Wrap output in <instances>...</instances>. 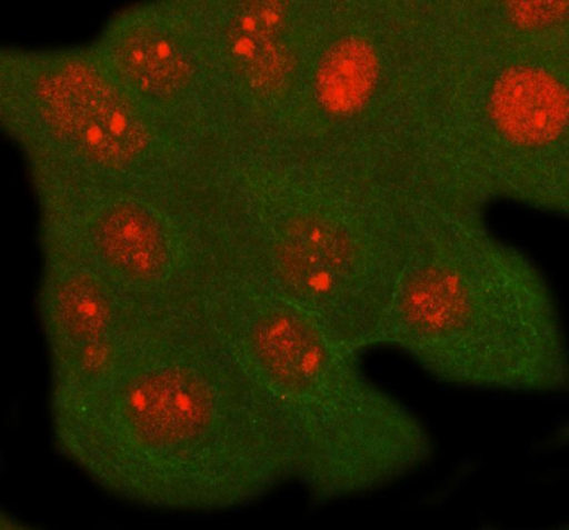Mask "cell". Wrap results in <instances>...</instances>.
Wrapping results in <instances>:
<instances>
[{"label":"cell","instance_id":"6da1fadb","mask_svg":"<svg viewBox=\"0 0 569 530\" xmlns=\"http://www.w3.org/2000/svg\"><path fill=\"white\" fill-rule=\"evenodd\" d=\"M221 283L282 298L351 350L368 349L409 261L446 219L470 217L441 189L329 158L223 152L194 196Z\"/></svg>","mask_w":569,"mask_h":530},{"label":"cell","instance_id":"7a4b0ae2","mask_svg":"<svg viewBox=\"0 0 569 530\" xmlns=\"http://www.w3.org/2000/svg\"><path fill=\"white\" fill-rule=\"evenodd\" d=\"M49 410L59 454L132 507L237 511L291 482L272 416L210 310L153 324L107 384Z\"/></svg>","mask_w":569,"mask_h":530},{"label":"cell","instance_id":"3957f363","mask_svg":"<svg viewBox=\"0 0 569 530\" xmlns=\"http://www.w3.org/2000/svg\"><path fill=\"white\" fill-rule=\"evenodd\" d=\"M210 312L262 396L290 466L316 507L368 497L420 472L437 441L326 329L282 298L220 286Z\"/></svg>","mask_w":569,"mask_h":530},{"label":"cell","instance_id":"277c9868","mask_svg":"<svg viewBox=\"0 0 569 530\" xmlns=\"http://www.w3.org/2000/svg\"><path fill=\"white\" fill-rule=\"evenodd\" d=\"M372 346L396 347L455 388L568 389L567 340L540 267L483 227L446 219L412 252Z\"/></svg>","mask_w":569,"mask_h":530},{"label":"cell","instance_id":"5b68a950","mask_svg":"<svg viewBox=\"0 0 569 530\" xmlns=\"http://www.w3.org/2000/svg\"><path fill=\"white\" fill-rule=\"evenodd\" d=\"M2 118L40 202L101 192L186 198L191 188L194 143L122 89L91 48L6 49Z\"/></svg>","mask_w":569,"mask_h":530},{"label":"cell","instance_id":"8992f818","mask_svg":"<svg viewBox=\"0 0 569 530\" xmlns=\"http://www.w3.org/2000/svg\"><path fill=\"white\" fill-rule=\"evenodd\" d=\"M555 40L482 38L458 149L460 177L480 202L568 212L567 67Z\"/></svg>","mask_w":569,"mask_h":530},{"label":"cell","instance_id":"52a82bcc","mask_svg":"<svg viewBox=\"0 0 569 530\" xmlns=\"http://www.w3.org/2000/svg\"><path fill=\"white\" fill-rule=\"evenodd\" d=\"M54 228L137 311L170 322L207 310L217 279L186 199L101 192L40 202Z\"/></svg>","mask_w":569,"mask_h":530},{"label":"cell","instance_id":"ba28073f","mask_svg":"<svg viewBox=\"0 0 569 530\" xmlns=\"http://www.w3.org/2000/svg\"><path fill=\"white\" fill-rule=\"evenodd\" d=\"M40 314L51 358V407L107 384L154 324L54 228L41 223Z\"/></svg>","mask_w":569,"mask_h":530},{"label":"cell","instance_id":"9c48e42d","mask_svg":"<svg viewBox=\"0 0 569 530\" xmlns=\"http://www.w3.org/2000/svg\"><path fill=\"white\" fill-rule=\"evenodd\" d=\"M91 49L146 110L202 147L216 110V73L202 7H131L112 17Z\"/></svg>","mask_w":569,"mask_h":530}]
</instances>
